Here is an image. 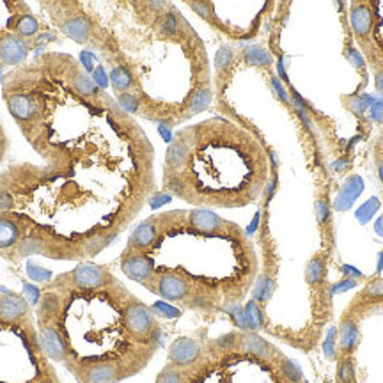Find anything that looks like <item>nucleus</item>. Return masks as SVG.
Listing matches in <instances>:
<instances>
[{"label":"nucleus","instance_id":"f257e3e1","mask_svg":"<svg viewBox=\"0 0 383 383\" xmlns=\"http://www.w3.org/2000/svg\"><path fill=\"white\" fill-rule=\"evenodd\" d=\"M266 178L268 160L256 139L220 117L178 131L167 149L163 185L188 203L243 206Z\"/></svg>","mask_w":383,"mask_h":383},{"label":"nucleus","instance_id":"f03ea898","mask_svg":"<svg viewBox=\"0 0 383 383\" xmlns=\"http://www.w3.org/2000/svg\"><path fill=\"white\" fill-rule=\"evenodd\" d=\"M124 323H126L128 334L137 345L155 348L158 325H156L155 313L148 306L130 296L124 307Z\"/></svg>","mask_w":383,"mask_h":383},{"label":"nucleus","instance_id":"7ed1b4c3","mask_svg":"<svg viewBox=\"0 0 383 383\" xmlns=\"http://www.w3.org/2000/svg\"><path fill=\"white\" fill-rule=\"evenodd\" d=\"M146 286L169 302H190L192 307H195L199 302L190 282L173 271H158Z\"/></svg>","mask_w":383,"mask_h":383},{"label":"nucleus","instance_id":"20e7f679","mask_svg":"<svg viewBox=\"0 0 383 383\" xmlns=\"http://www.w3.org/2000/svg\"><path fill=\"white\" fill-rule=\"evenodd\" d=\"M350 27L357 43L373 38L377 34V7L371 2H353L350 6Z\"/></svg>","mask_w":383,"mask_h":383},{"label":"nucleus","instance_id":"39448f33","mask_svg":"<svg viewBox=\"0 0 383 383\" xmlns=\"http://www.w3.org/2000/svg\"><path fill=\"white\" fill-rule=\"evenodd\" d=\"M71 288L75 289H99L105 288V286L112 284L114 277L105 270V268L98 266V264L92 263H84L73 271V274L68 277Z\"/></svg>","mask_w":383,"mask_h":383},{"label":"nucleus","instance_id":"423d86ee","mask_svg":"<svg viewBox=\"0 0 383 383\" xmlns=\"http://www.w3.org/2000/svg\"><path fill=\"white\" fill-rule=\"evenodd\" d=\"M204 359V346L199 341L190 338H181L173 342L169 350V360L174 367L187 369L195 366L197 362Z\"/></svg>","mask_w":383,"mask_h":383},{"label":"nucleus","instance_id":"0eeeda50","mask_svg":"<svg viewBox=\"0 0 383 383\" xmlns=\"http://www.w3.org/2000/svg\"><path fill=\"white\" fill-rule=\"evenodd\" d=\"M121 268L126 274V277H130L135 282H141L144 286L155 275V264H153L151 257L142 252H124Z\"/></svg>","mask_w":383,"mask_h":383},{"label":"nucleus","instance_id":"6e6552de","mask_svg":"<svg viewBox=\"0 0 383 383\" xmlns=\"http://www.w3.org/2000/svg\"><path fill=\"white\" fill-rule=\"evenodd\" d=\"M359 48L362 50L367 66L373 71L374 87L383 96V39L374 34L373 38L359 43Z\"/></svg>","mask_w":383,"mask_h":383},{"label":"nucleus","instance_id":"1a4fd4ad","mask_svg":"<svg viewBox=\"0 0 383 383\" xmlns=\"http://www.w3.org/2000/svg\"><path fill=\"white\" fill-rule=\"evenodd\" d=\"M160 238V220L158 217L142 222L134 234L130 236L126 252H148L156 245Z\"/></svg>","mask_w":383,"mask_h":383},{"label":"nucleus","instance_id":"9d476101","mask_svg":"<svg viewBox=\"0 0 383 383\" xmlns=\"http://www.w3.org/2000/svg\"><path fill=\"white\" fill-rule=\"evenodd\" d=\"M360 342L359 318L352 313L342 316L338 332V352L339 355H353Z\"/></svg>","mask_w":383,"mask_h":383},{"label":"nucleus","instance_id":"9b49d317","mask_svg":"<svg viewBox=\"0 0 383 383\" xmlns=\"http://www.w3.org/2000/svg\"><path fill=\"white\" fill-rule=\"evenodd\" d=\"M236 350L243 353H249V355L259 357V359L268 360V362H277L282 357L270 342H266L256 334H239Z\"/></svg>","mask_w":383,"mask_h":383},{"label":"nucleus","instance_id":"f8f14e48","mask_svg":"<svg viewBox=\"0 0 383 383\" xmlns=\"http://www.w3.org/2000/svg\"><path fill=\"white\" fill-rule=\"evenodd\" d=\"M380 302H383V279L377 277L364 286L362 291L353 298L352 306H350L348 311L367 309L369 306H374V303H380Z\"/></svg>","mask_w":383,"mask_h":383},{"label":"nucleus","instance_id":"ddd939ff","mask_svg":"<svg viewBox=\"0 0 383 383\" xmlns=\"http://www.w3.org/2000/svg\"><path fill=\"white\" fill-rule=\"evenodd\" d=\"M364 190V183L359 176H350L342 185L341 192H339L338 199L334 200V207L338 211H346L353 206L357 197Z\"/></svg>","mask_w":383,"mask_h":383},{"label":"nucleus","instance_id":"4468645a","mask_svg":"<svg viewBox=\"0 0 383 383\" xmlns=\"http://www.w3.org/2000/svg\"><path fill=\"white\" fill-rule=\"evenodd\" d=\"M27 314V303L16 296H2L0 298V318L4 321H16Z\"/></svg>","mask_w":383,"mask_h":383},{"label":"nucleus","instance_id":"2eb2a0df","mask_svg":"<svg viewBox=\"0 0 383 383\" xmlns=\"http://www.w3.org/2000/svg\"><path fill=\"white\" fill-rule=\"evenodd\" d=\"M327 277V259L323 256H314L306 266V281L311 286H320L325 282Z\"/></svg>","mask_w":383,"mask_h":383},{"label":"nucleus","instance_id":"dca6fc26","mask_svg":"<svg viewBox=\"0 0 383 383\" xmlns=\"http://www.w3.org/2000/svg\"><path fill=\"white\" fill-rule=\"evenodd\" d=\"M314 217H316L318 225L321 227V231H330L332 229V210L330 203H328V197L325 193L316 197V203H314Z\"/></svg>","mask_w":383,"mask_h":383},{"label":"nucleus","instance_id":"f3484780","mask_svg":"<svg viewBox=\"0 0 383 383\" xmlns=\"http://www.w3.org/2000/svg\"><path fill=\"white\" fill-rule=\"evenodd\" d=\"M18 236H20V229L16 222L7 217H0V249L16 245Z\"/></svg>","mask_w":383,"mask_h":383},{"label":"nucleus","instance_id":"a211bd4d","mask_svg":"<svg viewBox=\"0 0 383 383\" xmlns=\"http://www.w3.org/2000/svg\"><path fill=\"white\" fill-rule=\"evenodd\" d=\"M335 382L338 383H357L353 355H339Z\"/></svg>","mask_w":383,"mask_h":383},{"label":"nucleus","instance_id":"6ab92c4d","mask_svg":"<svg viewBox=\"0 0 383 383\" xmlns=\"http://www.w3.org/2000/svg\"><path fill=\"white\" fill-rule=\"evenodd\" d=\"M243 314H245L247 330H259V328H263L264 314H263V309H261L259 303H257L256 300H252V302L247 303Z\"/></svg>","mask_w":383,"mask_h":383},{"label":"nucleus","instance_id":"aec40b11","mask_svg":"<svg viewBox=\"0 0 383 383\" xmlns=\"http://www.w3.org/2000/svg\"><path fill=\"white\" fill-rule=\"evenodd\" d=\"M156 383H187V373L180 367H167L158 374Z\"/></svg>","mask_w":383,"mask_h":383},{"label":"nucleus","instance_id":"412c9836","mask_svg":"<svg viewBox=\"0 0 383 383\" xmlns=\"http://www.w3.org/2000/svg\"><path fill=\"white\" fill-rule=\"evenodd\" d=\"M374 167H377L378 180L383 185V137L380 135L378 141L374 142Z\"/></svg>","mask_w":383,"mask_h":383},{"label":"nucleus","instance_id":"4be33fe9","mask_svg":"<svg viewBox=\"0 0 383 383\" xmlns=\"http://www.w3.org/2000/svg\"><path fill=\"white\" fill-rule=\"evenodd\" d=\"M378 206H380V204H378V200L371 199L369 203H366L359 211H357V218H359L360 222H367L371 217H373L374 211L378 210Z\"/></svg>","mask_w":383,"mask_h":383},{"label":"nucleus","instance_id":"5701e85b","mask_svg":"<svg viewBox=\"0 0 383 383\" xmlns=\"http://www.w3.org/2000/svg\"><path fill=\"white\" fill-rule=\"evenodd\" d=\"M357 281L355 279H345L342 282H339V284H335L334 288H332V293H339V291H348V289L355 288Z\"/></svg>","mask_w":383,"mask_h":383},{"label":"nucleus","instance_id":"b1692460","mask_svg":"<svg viewBox=\"0 0 383 383\" xmlns=\"http://www.w3.org/2000/svg\"><path fill=\"white\" fill-rule=\"evenodd\" d=\"M153 309L158 311V313H162L163 316H178V314H180L176 309H173V307L166 306V303H163V302H158L155 307H153Z\"/></svg>","mask_w":383,"mask_h":383},{"label":"nucleus","instance_id":"393cba45","mask_svg":"<svg viewBox=\"0 0 383 383\" xmlns=\"http://www.w3.org/2000/svg\"><path fill=\"white\" fill-rule=\"evenodd\" d=\"M342 270H345V274L350 275V279H362V274H360L359 270H355V268L342 266Z\"/></svg>","mask_w":383,"mask_h":383},{"label":"nucleus","instance_id":"a878e982","mask_svg":"<svg viewBox=\"0 0 383 383\" xmlns=\"http://www.w3.org/2000/svg\"><path fill=\"white\" fill-rule=\"evenodd\" d=\"M380 135H382V137H383V131H382V134H380Z\"/></svg>","mask_w":383,"mask_h":383}]
</instances>
